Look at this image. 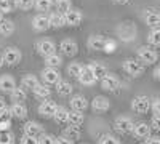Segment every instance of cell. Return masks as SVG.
Masks as SVG:
<instances>
[{"label": "cell", "mask_w": 160, "mask_h": 144, "mask_svg": "<svg viewBox=\"0 0 160 144\" xmlns=\"http://www.w3.org/2000/svg\"><path fill=\"white\" fill-rule=\"evenodd\" d=\"M138 59L144 64V66H151V64L157 62L158 53L152 47H139L138 48Z\"/></svg>", "instance_id": "1"}, {"label": "cell", "mask_w": 160, "mask_h": 144, "mask_svg": "<svg viewBox=\"0 0 160 144\" xmlns=\"http://www.w3.org/2000/svg\"><path fill=\"white\" fill-rule=\"evenodd\" d=\"M133 127H135V122H133L130 117H117L114 120V130L118 135H130L133 132Z\"/></svg>", "instance_id": "2"}, {"label": "cell", "mask_w": 160, "mask_h": 144, "mask_svg": "<svg viewBox=\"0 0 160 144\" xmlns=\"http://www.w3.org/2000/svg\"><path fill=\"white\" fill-rule=\"evenodd\" d=\"M123 71L131 77H141L144 74V64L139 59H127L123 61Z\"/></svg>", "instance_id": "3"}, {"label": "cell", "mask_w": 160, "mask_h": 144, "mask_svg": "<svg viewBox=\"0 0 160 144\" xmlns=\"http://www.w3.org/2000/svg\"><path fill=\"white\" fill-rule=\"evenodd\" d=\"M2 58H3V62L8 64V66H16V64L21 62L22 55H21L19 48H16V47H7L5 51H3V55H2Z\"/></svg>", "instance_id": "4"}, {"label": "cell", "mask_w": 160, "mask_h": 144, "mask_svg": "<svg viewBox=\"0 0 160 144\" xmlns=\"http://www.w3.org/2000/svg\"><path fill=\"white\" fill-rule=\"evenodd\" d=\"M131 109L136 114H148L151 111V99L148 96H136L131 101Z\"/></svg>", "instance_id": "5"}, {"label": "cell", "mask_w": 160, "mask_h": 144, "mask_svg": "<svg viewBox=\"0 0 160 144\" xmlns=\"http://www.w3.org/2000/svg\"><path fill=\"white\" fill-rule=\"evenodd\" d=\"M35 48H37V53L42 55L43 58L45 56H50L53 53H56V45H55V42H53V40H50V38H43V40L37 42Z\"/></svg>", "instance_id": "6"}, {"label": "cell", "mask_w": 160, "mask_h": 144, "mask_svg": "<svg viewBox=\"0 0 160 144\" xmlns=\"http://www.w3.org/2000/svg\"><path fill=\"white\" fill-rule=\"evenodd\" d=\"M101 87L104 91H117L120 88V80L115 74H106L102 78H101Z\"/></svg>", "instance_id": "7"}, {"label": "cell", "mask_w": 160, "mask_h": 144, "mask_svg": "<svg viewBox=\"0 0 160 144\" xmlns=\"http://www.w3.org/2000/svg\"><path fill=\"white\" fill-rule=\"evenodd\" d=\"M82 19H83V15H82V11H80V10L71 8L69 11L64 13V24L69 26V27H75V26H80Z\"/></svg>", "instance_id": "8"}, {"label": "cell", "mask_w": 160, "mask_h": 144, "mask_svg": "<svg viewBox=\"0 0 160 144\" xmlns=\"http://www.w3.org/2000/svg\"><path fill=\"white\" fill-rule=\"evenodd\" d=\"M42 80L47 85H56L61 80V74L56 67H45L42 71Z\"/></svg>", "instance_id": "9"}, {"label": "cell", "mask_w": 160, "mask_h": 144, "mask_svg": "<svg viewBox=\"0 0 160 144\" xmlns=\"http://www.w3.org/2000/svg\"><path fill=\"white\" fill-rule=\"evenodd\" d=\"M56 109H58V104L55 101L47 99V101H43L38 106V114L42 115V117H45V119H53V115H55Z\"/></svg>", "instance_id": "10"}, {"label": "cell", "mask_w": 160, "mask_h": 144, "mask_svg": "<svg viewBox=\"0 0 160 144\" xmlns=\"http://www.w3.org/2000/svg\"><path fill=\"white\" fill-rule=\"evenodd\" d=\"M32 27H34V31L35 32H45V31H48L51 26H50V19H48V16L47 15H37V16H34V19H32Z\"/></svg>", "instance_id": "11"}, {"label": "cell", "mask_w": 160, "mask_h": 144, "mask_svg": "<svg viewBox=\"0 0 160 144\" xmlns=\"http://www.w3.org/2000/svg\"><path fill=\"white\" fill-rule=\"evenodd\" d=\"M59 50H61V53L64 56H68V58H74L77 55V51H78V47L74 40H71V38H66V40H62L59 43Z\"/></svg>", "instance_id": "12"}, {"label": "cell", "mask_w": 160, "mask_h": 144, "mask_svg": "<svg viewBox=\"0 0 160 144\" xmlns=\"http://www.w3.org/2000/svg\"><path fill=\"white\" fill-rule=\"evenodd\" d=\"M133 136L138 138V139H146L148 136H151V125L146 123V122H138L133 127Z\"/></svg>", "instance_id": "13"}, {"label": "cell", "mask_w": 160, "mask_h": 144, "mask_svg": "<svg viewBox=\"0 0 160 144\" xmlns=\"http://www.w3.org/2000/svg\"><path fill=\"white\" fill-rule=\"evenodd\" d=\"M78 82L82 83V85H85V87H91V85H95L98 80H96V77L93 75V72L90 71V67L88 66H83L82 67V71H80V74H78Z\"/></svg>", "instance_id": "14"}, {"label": "cell", "mask_w": 160, "mask_h": 144, "mask_svg": "<svg viewBox=\"0 0 160 144\" xmlns=\"http://www.w3.org/2000/svg\"><path fill=\"white\" fill-rule=\"evenodd\" d=\"M109 107H111V102L106 96H95L91 101V109L95 112H106L109 111Z\"/></svg>", "instance_id": "15"}, {"label": "cell", "mask_w": 160, "mask_h": 144, "mask_svg": "<svg viewBox=\"0 0 160 144\" xmlns=\"http://www.w3.org/2000/svg\"><path fill=\"white\" fill-rule=\"evenodd\" d=\"M22 132H24V135H29V136H40L43 133V127L40 125V123H37V122H34V120H31V122H26L24 125H22Z\"/></svg>", "instance_id": "16"}, {"label": "cell", "mask_w": 160, "mask_h": 144, "mask_svg": "<svg viewBox=\"0 0 160 144\" xmlns=\"http://www.w3.org/2000/svg\"><path fill=\"white\" fill-rule=\"evenodd\" d=\"M69 106H71V109H72V111L83 112V111H87V107H88V101H87V98H85V96H82V95H75V96H72V98H71Z\"/></svg>", "instance_id": "17"}, {"label": "cell", "mask_w": 160, "mask_h": 144, "mask_svg": "<svg viewBox=\"0 0 160 144\" xmlns=\"http://www.w3.org/2000/svg\"><path fill=\"white\" fill-rule=\"evenodd\" d=\"M144 22L151 27H158L160 26V11L157 10H146L144 11Z\"/></svg>", "instance_id": "18"}, {"label": "cell", "mask_w": 160, "mask_h": 144, "mask_svg": "<svg viewBox=\"0 0 160 144\" xmlns=\"http://www.w3.org/2000/svg\"><path fill=\"white\" fill-rule=\"evenodd\" d=\"M118 35L123 38L125 42H128V40H133L135 38V35H136V29H135V26L133 24H130V22H125V24H122L118 27Z\"/></svg>", "instance_id": "19"}, {"label": "cell", "mask_w": 160, "mask_h": 144, "mask_svg": "<svg viewBox=\"0 0 160 144\" xmlns=\"http://www.w3.org/2000/svg\"><path fill=\"white\" fill-rule=\"evenodd\" d=\"M16 88V80L11 75H2L0 77V91L2 93H11Z\"/></svg>", "instance_id": "20"}, {"label": "cell", "mask_w": 160, "mask_h": 144, "mask_svg": "<svg viewBox=\"0 0 160 144\" xmlns=\"http://www.w3.org/2000/svg\"><path fill=\"white\" fill-rule=\"evenodd\" d=\"M108 38L102 35H91L88 38V48L93 51H104V45Z\"/></svg>", "instance_id": "21"}, {"label": "cell", "mask_w": 160, "mask_h": 144, "mask_svg": "<svg viewBox=\"0 0 160 144\" xmlns=\"http://www.w3.org/2000/svg\"><path fill=\"white\" fill-rule=\"evenodd\" d=\"M10 111L11 117H15V119H26L28 117V107L24 106V102H13Z\"/></svg>", "instance_id": "22"}, {"label": "cell", "mask_w": 160, "mask_h": 144, "mask_svg": "<svg viewBox=\"0 0 160 144\" xmlns=\"http://www.w3.org/2000/svg\"><path fill=\"white\" fill-rule=\"evenodd\" d=\"M32 93H34V96L38 98V99H48L50 95H51V88H48L47 83H38V85L32 90Z\"/></svg>", "instance_id": "23"}, {"label": "cell", "mask_w": 160, "mask_h": 144, "mask_svg": "<svg viewBox=\"0 0 160 144\" xmlns=\"http://www.w3.org/2000/svg\"><path fill=\"white\" fill-rule=\"evenodd\" d=\"M38 83H40V82H38V78H37L35 75H32V74L24 75V77H22V80H21V87H22L26 91H32Z\"/></svg>", "instance_id": "24"}, {"label": "cell", "mask_w": 160, "mask_h": 144, "mask_svg": "<svg viewBox=\"0 0 160 144\" xmlns=\"http://www.w3.org/2000/svg\"><path fill=\"white\" fill-rule=\"evenodd\" d=\"M85 120V117H83V112H78V111H69L68 112V123L69 125H75V127H82Z\"/></svg>", "instance_id": "25"}, {"label": "cell", "mask_w": 160, "mask_h": 144, "mask_svg": "<svg viewBox=\"0 0 160 144\" xmlns=\"http://www.w3.org/2000/svg\"><path fill=\"white\" fill-rule=\"evenodd\" d=\"M62 136L69 138L72 141H77L82 138V132H80V127H75V125H69L62 130Z\"/></svg>", "instance_id": "26"}, {"label": "cell", "mask_w": 160, "mask_h": 144, "mask_svg": "<svg viewBox=\"0 0 160 144\" xmlns=\"http://www.w3.org/2000/svg\"><path fill=\"white\" fill-rule=\"evenodd\" d=\"M48 19H50V26L55 29H59L64 26V15L59 11H55V13H50L48 15Z\"/></svg>", "instance_id": "27"}, {"label": "cell", "mask_w": 160, "mask_h": 144, "mask_svg": "<svg viewBox=\"0 0 160 144\" xmlns=\"http://www.w3.org/2000/svg\"><path fill=\"white\" fill-rule=\"evenodd\" d=\"M13 32H15V22H13L11 19H2L0 21V34H2L3 37H10Z\"/></svg>", "instance_id": "28"}, {"label": "cell", "mask_w": 160, "mask_h": 144, "mask_svg": "<svg viewBox=\"0 0 160 144\" xmlns=\"http://www.w3.org/2000/svg\"><path fill=\"white\" fill-rule=\"evenodd\" d=\"M88 67H90V71L93 72V75L96 77V80H101V78L108 74V69H106V66H104V64H99V62H91Z\"/></svg>", "instance_id": "29"}, {"label": "cell", "mask_w": 160, "mask_h": 144, "mask_svg": "<svg viewBox=\"0 0 160 144\" xmlns=\"http://www.w3.org/2000/svg\"><path fill=\"white\" fill-rule=\"evenodd\" d=\"M56 93L59 95V96H69L71 93H72V85L69 83V82H66V80H59L56 85Z\"/></svg>", "instance_id": "30"}, {"label": "cell", "mask_w": 160, "mask_h": 144, "mask_svg": "<svg viewBox=\"0 0 160 144\" xmlns=\"http://www.w3.org/2000/svg\"><path fill=\"white\" fill-rule=\"evenodd\" d=\"M10 96H11V101L13 102H24L26 101V98H28V91H26L22 87H16L15 90L10 93Z\"/></svg>", "instance_id": "31"}, {"label": "cell", "mask_w": 160, "mask_h": 144, "mask_svg": "<svg viewBox=\"0 0 160 144\" xmlns=\"http://www.w3.org/2000/svg\"><path fill=\"white\" fill-rule=\"evenodd\" d=\"M68 112H69V111L66 109V107L58 106V109H56L55 115H53V119H55V122H56V123L64 125V123H68Z\"/></svg>", "instance_id": "32"}, {"label": "cell", "mask_w": 160, "mask_h": 144, "mask_svg": "<svg viewBox=\"0 0 160 144\" xmlns=\"http://www.w3.org/2000/svg\"><path fill=\"white\" fill-rule=\"evenodd\" d=\"M148 42L151 47H160V26L158 27H152V31L148 35Z\"/></svg>", "instance_id": "33"}, {"label": "cell", "mask_w": 160, "mask_h": 144, "mask_svg": "<svg viewBox=\"0 0 160 144\" xmlns=\"http://www.w3.org/2000/svg\"><path fill=\"white\" fill-rule=\"evenodd\" d=\"M45 64H47V67H56L58 69L62 64V58L58 53H53L50 56H45Z\"/></svg>", "instance_id": "34"}, {"label": "cell", "mask_w": 160, "mask_h": 144, "mask_svg": "<svg viewBox=\"0 0 160 144\" xmlns=\"http://www.w3.org/2000/svg\"><path fill=\"white\" fill-rule=\"evenodd\" d=\"M34 7H35V10L40 11V13L50 11L51 7H53V0H34Z\"/></svg>", "instance_id": "35"}, {"label": "cell", "mask_w": 160, "mask_h": 144, "mask_svg": "<svg viewBox=\"0 0 160 144\" xmlns=\"http://www.w3.org/2000/svg\"><path fill=\"white\" fill-rule=\"evenodd\" d=\"M55 7H56V11L64 15L66 11H69L72 8V3H71V0H55Z\"/></svg>", "instance_id": "36"}, {"label": "cell", "mask_w": 160, "mask_h": 144, "mask_svg": "<svg viewBox=\"0 0 160 144\" xmlns=\"http://www.w3.org/2000/svg\"><path fill=\"white\" fill-rule=\"evenodd\" d=\"M98 144H120V139L114 135H109V133H106L102 136H99L98 139Z\"/></svg>", "instance_id": "37"}, {"label": "cell", "mask_w": 160, "mask_h": 144, "mask_svg": "<svg viewBox=\"0 0 160 144\" xmlns=\"http://www.w3.org/2000/svg\"><path fill=\"white\" fill-rule=\"evenodd\" d=\"M82 67H83V66H82L80 62H71L69 66H68V75L77 78L78 74H80V71H82Z\"/></svg>", "instance_id": "38"}, {"label": "cell", "mask_w": 160, "mask_h": 144, "mask_svg": "<svg viewBox=\"0 0 160 144\" xmlns=\"http://www.w3.org/2000/svg\"><path fill=\"white\" fill-rule=\"evenodd\" d=\"M15 2V7L22 10V11H28L31 8H34V0H13Z\"/></svg>", "instance_id": "39"}, {"label": "cell", "mask_w": 160, "mask_h": 144, "mask_svg": "<svg viewBox=\"0 0 160 144\" xmlns=\"http://www.w3.org/2000/svg\"><path fill=\"white\" fill-rule=\"evenodd\" d=\"M15 7V2L13 0H0V13L5 15V13H10Z\"/></svg>", "instance_id": "40"}, {"label": "cell", "mask_w": 160, "mask_h": 144, "mask_svg": "<svg viewBox=\"0 0 160 144\" xmlns=\"http://www.w3.org/2000/svg\"><path fill=\"white\" fill-rule=\"evenodd\" d=\"M38 144H56V136L48 135V133H42L38 136Z\"/></svg>", "instance_id": "41"}, {"label": "cell", "mask_w": 160, "mask_h": 144, "mask_svg": "<svg viewBox=\"0 0 160 144\" xmlns=\"http://www.w3.org/2000/svg\"><path fill=\"white\" fill-rule=\"evenodd\" d=\"M13 139H15V136H13L11 132H8V130L0 132V144H11Z\"/></svg>", "instance_id": "42"}, {"label": "cell", "mask_w": 160, "mask_h": 144, "mask_svg": "<svg viewBox=\"0 0 160 144\" xmlns=\"http://www.w3.org/2000/svg\"><path fill=\"white\" fill-rule=\"evenodd\" d=\"M21 144H38V138L37 136H29V135H22Z\"/></svg>", "instance_id": "43"}, {"label": "cell", "mask_w": 160, "mask_h": 144, "mask_svg": "<svg viewBox=\"0 0 160 144\" xmlns=\"http://www.w3.org/2000/svg\"><path fill=\"white\" fill-rule=\"evenodd\" d=\"M151 130L160 133V115H154L152 117V120H151Z\"/></svg>", "instance_id": "44"}, {"label": "cell", "mask_w": 160, "mask_h": 144, "mask_svg": "<svg viewBox=\"0 0 160 144\" xmlns=\"http://www.w3.org/2000/svg\"><path fill=\"white\" fill-rule=\"evenodd\" d=\"M114 50H115V42L108 38V40H106V45H104V51L106 53H112Z\"/></svg>", "instance_id": "45"}, {"label": "cell", "mask_w": 160, "mask_h": 144, "mask_svg": "<svg viewBox=\"0 0 160 144\" xmlns=\"http://www.w3.org/2000/svg\"><path fill=\"white\" fill-rule=\"evenodd\" d=\"M151 109L154 115H160V99H155L154 102H151Z\"/></svg>", "instance_id": "46"}, {"label": "cell", "mask_w": 160, "mask_h": 144, "mask_svg": "<svg viewBox=\"0 0 160 144\" xmlns=\"http://www.w3.org/2000/svg\"><path fill=\"white\" fill-rule=\"evenodd\" d=\"M56 144H74V141L61 135V136H56Z\"/></svg>", "instance_id": "47"}, {"label": "cell", "mask_w": 160, "mask_h": 144, "mask_svg": "<svg viewBox=\"0 0 160 144\" xmlns=\"http://www.w3.org/2000/svg\"><path fill=\"white\" fill-rule=\"evenodd\" d=\"M144 144H160V136H148L144 139Z\"/></svg>", "instance_id": "48"}, {"label": "cell", "mask_w": 160, "mask_h": 144, "mask_svg": "<svg viewBox=\"0 0 160 144\" xmlns=\"http://www.w3.org/2000/svg\"><path fill=\"white\" fill-rule=\"evenodd\" d=\"M112 2H114V3H117V5H127V3L130 2V0H112Z\"/></svg>", "instance_id": "49"}, {"label": "cell", "mask_w": 160, "mask_h": 144, "mask_svg": "<svg viewBox=\"0 0 160 144\" xmlns=\"http://www.w3.org/2000/svg\"><path fill=\"white\" fill-rule=\"evenodd\" d=\"M154 77L157 78V80H160V66L155 67V71H154Z\"/></svg>", "instance_id": "50"}, {"label": "cell", "mask_w": 160, "mask_h": 144, "mask_svg": "<svg viewBox=\"0 0 160 144\" xmlns=\"http://www.w3.org/2000/svg\"><path fill=\"white\" fill-rule=\"evenodd\" d=\"M2 107H5V99L0 96V109H2Z\"/></svg>", "instance_id": "51"}, {"label": "cell", "mask_w": 160, "mask_h": 144, "mask_svg": "<svg viewBox=\"0 0 160 144\" xmlns=\"http://www.w3.org/2000/svg\"><path fill=\"white\" fill-rule=\"evenodd\" d=\"M2 64H5V62H3V58L0 56V67H2Z\"/></svg>", "instance_id": "52"}, {"label": "cell", "mask_w": 160, "mask_h": 144, "mask_svg": "<svg viewBox=\"0 0 160 144\" xmlns=\"http://www.w3.org/2000/svg\"><path fill=\"white\" fill-rule=\"evenodd\" d=\"M3 19V15H2V13H0V21H2Z\"/></svg>", "instance_id": "53"}, {"label": "cell", "mask_w": 160, "mask_h": 144, "mask_svg": "<svg viewBox=\"0 0 160 144\" xmlns=\"http://www.w3.org/2000/svg\"><path fill=\"white\" fill-rule=\"evenodd\" d=\"M11 144H13V142H11Z\"/></svg>", "instance_id": "54"}]
</instances>
